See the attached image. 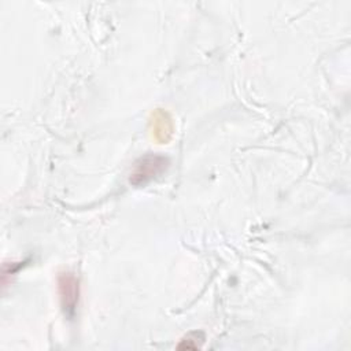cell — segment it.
<instances>
[{
	"mask_svg": "<svg viewBox=\"0 0 351 351\" xmlns=\"http://www.w3.org/2000/svg\"><path fill=\"white\" fill-rule=\"evenodd\" d=\"M202 340H204L202 332H192L181 339L177 348H199L202 346Z\"/></svg>",
	"mask_w": 351,
	"mask_h": 351,
	"instance_id": "4",
	"label": "cell"
},
{
	"mask_svg": "<svg viewBox=\"0 0 351 351\" xmlns=\"http://www.w3.org/2000/svg\"><path fill=\"white\" fill-rule=\"evenodd\" d=\"M148 130L155 143L167 144L174 134V122L170 112L163 108H155L148 118Z\"/></svg>",
	"mask_w": 351,
	"mask_h": 351,
	"instance_id": "2",
	"label": "cell"
},
{
	"mask_svg": "<svg viewBox=\"0 0 351 351\" xmlns=\"http://www.w3.org/2000/svg\"><path fill=\"white\" fill-rule=\"evenodd\" d=\"M58 292L62 307L67 315H71L77 307L80 285L77 277L70 271H63L58 277Z\"/></svg>",
	"mask_w": 351,
	"mask_h": 351,
	"instance_id": "3",
	"label": "cell"
},
{
	"mask_svg": "<svg viewBox=\"0 0 351 351\" xmlns=\"http://www.w3.org/2000/svg\"><path fill=\"white\" fill-rule=\"evenodd\" d=\"M170 165L169 158L159 154H145L138 158L132 169L129 182L134 186H144L149 181L162 176Z\"/></svg>",
	"mask_w": 351,
	"mask_h": 351,
	"instance_id": "1",
	"label": "cell"
}]
</instances>
